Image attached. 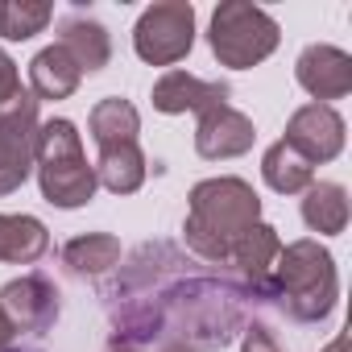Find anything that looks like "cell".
<instances>
[{
  "instance_id": "obj_27",
  "label": "cell",
  "mask_w": 352,
  "mask_h": 352,
  "mask_svg": "<svg viewBox=\"0 0 352 352\" xmlns=\"http://www.w3.org/2000/svg\"><path fill=\"white\" fill-rule=\"evenodd\" d=\"M323 352H348V340H344V336H336V340H331Z\"/></svg>"
},
{
  "instance_id": "obj_19",
  "label": "cell",
  "mask_w": 352,
  "mask_h": 352,
  "mask_svg": "<svg viewBox=\"0 0 352 352\" xmlns=\"http://www.w3.org/2000/svg\"><path fill=\"white\" fill-rule=\"evenodd\" d=\"M261 174H265V183H270L278 195H298V191L311 187L315 166H311L298 149H290L286 141H274V145L265 149V157H261Z\"/></svg>"
},
{
  "instance_id": "obj_26",
  "label": "cell",
  "mask_w": 352,
  "mask_h": 352,
  "mask_svg": "<svg viewBox=\"0 0 352 352\" xmlns=\"http://www.w3.org/2000/svg\"><path fill=\"white\" fill-rule=\"evenodd\" d=\"M13 336H17V327H13V319L0 311V352H9V344H13Z\"/></svg>"
},
{
  "instance_id": "obj_6",
  "label": "cell",
  "mask_w": 352,
  "mask_h": 352,
  "mask_svg": "<svg viewBox=\"0 0 352 352\" xmlns=\"http://www.w3.org/2000/svg\"><path fill=\"white\" fill-rule=\"evenodd\" d=\"M195 46V9L187 0H162L149 5L133 30V50L149 63V67H170L187 58V50Z\"/></svg>"
},
{
  "instance_id": "obj_21",
  "label": "cell",
  "mask_w": 352,
  "mask_h": 352,
  "mask_svg": "<svg viewBox=\"0 0 352 352\" xmlns=\"http://www.w3.org/2000/svg\"><path fill=\"white\" fill-rule=\"evenodd\" d=\"M91 137H96V145L100 149H108V145H129V141H137V133H141V116H137V108L129 104V100H120V96H112V100H100L96 108H91Z\"/></svg>"
},
{
  "instance_id": "obj_11",
  "label": "cell",
  "mask_w": 352,
  "mask_h": 352,
  "mask_svg": "<svg viewBox=\"0 0 352 352\" xmlns=\"http://www.w3.org/2000/svg\"><path fill=\"white\" fill-rule=\"evenodd\" d=\"M228 104V83H216V79H199V75H187V71H166L157 83H153V108L157 112H212V108H224Z\"/></svg>"
},
{
  "instance_id": "obj_18",
  "label": "cell",
  "mask_w": 352,
  "mask_h": 352,
  "mask_svg": "<svg viewBox=\"0 0 352 352\" xmlns=\"http://www.w3.org/2000/svg\"><path fill=\"white\" fill-rule=\"evenodd\" d=\"M63 265H67L75 278H100V274H108V270L120 265V241L108 236V232L75 236V241L63 249Z\"/></svg>"
},
{
  "instance_id": "obj_2",
  "label": "cell",
  "mask_w": 352,
  "mask_h": 352,
  "mask_svg": "<svg viewBox=\"0 0 352 352\" xmlns=\"http://www.w3.org/2000/svg\"><path fill=\"white\" fill-rule=\"evenodd\" d=\"M261 224V199L245 179H208L191 191V212H187V245L195 257L208 265H228L232 245Z\"/></svg>"
},
{
  "instance_id": "obj_8",
  "label": "cell",
  "mask_w": 352,
  "mask_h": 352,
  "mask_svg": "<svg viewBox=\"0 0 352 352\" xmlns=\"http://www.w3.org/2000/svg\"><path fill=\"white\" fill-rule=\"evenodd\" d=\"M282 141L290 149H298L311 166H319V162H331L344 149V120L331 104H307L290 116Z\"/></svg>"
},
{
  "instance_id": "obj_10",
  "label": "cell",
  "mask_w": 352,
  "mask_h": 352,
  "mask_svg": "<svg viewBox=\"0 0 352 352\" xmlns=\"http://www.w3.org/2000/svg\"><path fill=\"white\" fill-rule=\"evenodd\" d=\"M298 83L307 96H315V104L323 100H344L352 91V58L336 46H307L298 54V67H294Z\"/></svg>"
},
{
  "instance_id": "obj_23",
  "label": "cell",
  "mask_w": 352,
  "mask_h": 352,
  "mask_svg": "<svg viewBox=\"0 0 352 352\" xmlns=\"http://www.w3.org/2000/svg\"><path fill=\"white\" fill-rule=\"evenodd\" d=\"M21 96V75H17V63L0 50V108L5 104H13Z\"/></svg>"
},
{
  "instance_id": "obj_24",
  "label": "cell",
  "mask_w": 352,
  "mask_h": 352,
  "mask_svg": "<svg viewBox=\"0 0 352 352\" xmlns=\"http://www.w3.org/2000/svg\"><path fill=\"white\" fill-rule=\"evenodd\" d=\"M245 352H282V348H278V340L270 336V327L253 323V327H245Z\"/></svg>"
},
{
  "instance_id": "obj_17",
  "label": "cell",
  "mask_w": 352,
  "mask_h": 352,
  "mask_svg": "<svg viewBox=\"0 0 352 352\" xmlns=\"http://www.w3.org/2000/svg\"><path fill=\"white\" fill-rule=\"evenodd\" d=\"M58 46L79 63V71H100V67H108V58H112L108 30H104L100 21H91V17H67Z\"/></svg>"
},
{
  "instance_id": "obj_4",
  "label": "cell",
  "mask_w": 352,
  "mask_h": 352,
  "mask_svg": "<svg viewBox=\"0 0 352 352\" xmlns=\"http://www.w3.org/2000/svg\"><path fill=\"white\" fill-rule=\"evenodd\" d=\"M34 166L42 199L54 208H83L96 195V166L83 157V141L71 120H46L38 124V145H34Z\"/></svg>"
},
{
  "instance_id": "obj_25",
  "label": "cell",
  "mask_w": 352,
  "mask_h": 352,
  "mask_svg": "<svg viewBox=\"0 0 352 352\" xmlns=\"http://www.w3.org/2000/svg\"><path fill=\"white\" fill-rule=\"evenodd\" d=\"M108 352H195V348H183V344H157V348H137V344H112Z\"/></svg>"
},
{
  "instance_id": "obj_22",
  "label": "cell",
  "mask_w": 352,
  "mask_h": 352,
  "mask_svg": "<svg viewBox=\"0 0 352 352\" xmlns=\"http://www.w3.org/2000/svg\"><path fill=\"white\" fill-rule=\"evenodd\" d=\"M54 9L38 5V0H0V38L9 42H25L34 34H42L50 25Z\"/></svg>"
},
{
  "instance_id": "obj_9",
  "label": "cell",
  "mask_w": 352,
  "mask_h": 352,
  "mask_svg": "<svg viewBox=\"0 0 352 352\" xmlns=\"http://www.w3.org/2000/svg\"><path fill=\"white\" fill-rule=\"evenodd\" d=\"M0 311L13 319L17 331H50L58 319V290L42 274H25L0 290Z\"/></svg>"
},
{
  "instance_id": "obj_28",
  "label": "cell",
  "mask_w": 352,
  "mask_h": 352,
  "mask_svg": "<svg viewBox=\"0 0 352 352\" xmlns=\"http://www.w3.org/2000/svg\"><path fill=\"white\" fill-rule=\"evenodd\" d=\"M9 352H21V348H9Z\"/></svg>"
},
{
  "instance_id": "obj_20",
  "label": "cell",
  "mask_w": 352,
  "mask_h": 352,
  "mask_svg": "<svg viewBox=\"0 0 352 352\" xmlns=\"http://www.w3.org/2000/svg\"><path fill=\"white\" fill-rule=\"evenodd\" d=\"M302 220L311 232L336 236L348 224V191L340 183H311L307 199H302Z\"/></svg>"
},
{
  "instance_id": "obj_16",
  "label": "cell",
  "mask_w": 352,
  "mask_h": 352,
  "mask_svg": "<svg viewBox=\"0 0 352 352\" xmlns=\"http://www.w3.org/2000/svg\"><path fill=\"white\" fill-rule=\"evenodd\" d=\"M50 249L46 224L34 216H0V261L9 265H34Z\"/></svg>"
},
{
  "instance_id": "obj_5",
  "label": "cell",
  "mask_w": 352,
  "mask_h": 352,
  "mask_svg": "<svg viewBox=\"0 0 352 352\" xmlns=\"http://www.w3.org/2000/svg\"><path fill=\"white\" fill-rule=\"evenodd\" d=\"M212 54L232 67V71H245V67H257L261 58H270L278 50V21L257 9V5H245V0H228V5L216 9L212 17Z\"/></svg>"
},
{
  "instance_id": "obj_3",
  "label": "cell",
  "mask_w": 352,
  "mask_h": 352,
  "mask_svg": "<svg viewBox=\"0 0 352 352\" xmlns=\"http://www.w3.org/2000/svg\"><path fill=\"white\" fill-rule=\"evenodd\" d=\"M340 294V278H336V261L319 241H294L282 245L274 274L261 290V298H274L290 319L298 323H319L331 315Z\"/></svg>"
},
{
  "instance_id": "obj_14",
  "label": "cell",
  "mask_w": 352,
  "mask_h": 352,
  "mask_svg": "<svg viewBox=\"0 0 352 352\" xmlns=\"http://www.w3.org/2000/svg\"><path fill=\"white\" fill-rule=\"evenodd\" d=\"M83 71L79 63L63 50V46H46L34 63H30V87H34V100H67L75 96Z\"/></svg>"
},
{
  "instance_id": "obj_13",
  "label": "cell",
  "mask_w": 352,
  "mask_h": 352,
  "mask_svg": "<svg viewBox=\"0 0 352 352\" xmlns=\"http://www.w3.org/2000/svg\"><path fill=\"white\" fill-rule=\"evenodd\" d=\"M278 253H282L278 232H274L270 224H253V228L232 245V253H228V270L236 274V282H241L253 298H261V290H265V282H270V274H274Z\"/></svg>"
},
{
  "instance_id": "obj_15",
  "label": "cell",
  "mask_w": 352,
  "mask_h": 352,
  "mask_svg": "<svg viewBox=\"0 0 352 352\" xmlns=\"http://www.w3.org/2000/svg\"><path fill=\"white\" fill-rule=\"evenodd\" d=\"M96 183H100V187H108L112 195H133V191L145 183V153L137 149V141L100 149V162H96Z\"/></svg>"
},
{
  "instance_id": "obj_7",
  "label": "cell",
  "mask_w": 352,
  "mask_h": 352,
  "mask_svg": "<svg viewBox=\"0 0 352 352\" xmlns=\"http://www.w3.org/2000/svg\"><path fill=\"white\" fill-rule=\"evenodd\" d=\"M38 145V100L21 91L13 104L0 108V195H13L34 170Z\"/></svg>"
},
{
  "instance_id": "obj_1",
  "label": "cell",
  "mask_w": 352,
  "mask_h": 352,
  "mask_svg": "<svg viewBox=\"0 0 352 352\" xmlns=\"http://www.w3.org/2000/svg\"><path fill=\"white\" fill-rule=\"evenodd\" d=\"M104 298H112V344H183L199 352L236 340L249 290L224 274H204L170 245H145Z\"/></svg>"
},
{
  "instance_id": "obj_12",
  "label": "cell",
  "mask_w": 352,
  "mask_h": 352,
  "mask_svg": "<svg viewBox=\"0 0 352 352\" xmlns=\"http://www.w3.org/2000/svg\"><path fill=\"white\" fill-rule=\"evenodd\" d=\"M253 137H257V129H253V120L245 116V112H236V108H212V112H204L199 116V129H195V149H199V157H208V162H220V157H241L245 149H253Z\"/></svg>"
}]
</instances>
